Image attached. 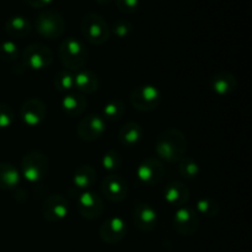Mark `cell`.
<instances>
[{
    "label": "cell",
    "instance_id": "6da1fadb",
    "mask_svg": "<svg viewBox=\"0 0 252 252\" xmlns=\"http://www.w3.org/2000/svg\"><path fill=\"white\" fill-rule=\"evenodd\" d=\"M155 153L160 159L169 164H177L186 157L187 139L182 130L167 128L155 140Z\"/></svg>",
    "mask_w": 252,
    "mask_h": 252
},
{
    "label": "cell",
    "instance_id": "7a4b0ae2",
    "mask_svg": "<svg viewBox=\"0 0 252 252\" xmlns=\"http://www.w3.org/2000/svg\"><path fill=\"white\" fill-rule=\"evenodd\" d=\"M89 52L85 44L78 38L68 37L63 39L58 47V58L64 69L76 73L84 69L88 63Z\"/></svg>",
    "mask_w": 252,
    "mask_h": 252
},
{
    "label": "cell",
    "instance_id": "3957f363",
    "mask_svg": "<svg viewBox=\"0 0 252 252\" xmlns=\"http://www.w3.org/2000/svg\"><path fill=\"white\" fill-rule=\"evenodd\" d=\"M80 30L86 42L95 46H102L111 38L110 25L97 12H88L80 21Z\"/></svg>",
    "mask_w": 252,
    "mask_h": 252
},
{
    "label": "cell",
    "instance_id": "277c9868",
    "mask_svg": "<svg viewBox=\"0 0 252 252\" xmlns=\"http://www.w3.org/2000/svg\"><path fill=\"white\" fill-rule=\"evenodd\" d=\"M49 160L39 150H30L22 157L20 174L30 184H38L48 175Z\"/></svg>",
    "mask_w": 252,
    "mask_h": 252
},
{
    "label": "cell",
    "instance_id": "5b68a950",
    "mask_svg": "<svg viewBox=\"0 0 252 252\" xmlns=\"http://www.w3.org/2000/svg\"><path fill=\"white\" fill-rule=\"evenodd\" d=\"M66 29V22L63 15L57 10H42L34 19V30L46 39L61 38Z\"/></svg>",
    "mask_w": 252,
    "mask_h": 252
},
{
    "label": "cell",
    "instance_id": "8992f818",
    "mask_svg": "<svg viewBox=\"0 0 252 252\" xmlns=\"http://www.w3.org/2000/svg\"><path fill=\"white\" fill-rule=\"evenodd\" d=\"M162 101V94L152 84H142L130 91L129 102L139 112H152L157 110Z\"/></svg>",
    "mask_w": 252,
    "mask_h": 252
},
{
    "label": "cell",
    "instance_id": "52a82bcc",
    "mask_svg": "<svg viewBox=\"0 0 252 252\" xmlns=\"http://www.w3.org/2000/svg\"><path fill=\"white\" fill-rule=\"evenodd\" d=\"M53 52L43 43H31L22 51L21 63L25 69L43 70L53 63Z\"/></svg>",
    "mask_w": 252,
    "mask_h": 252
},
{
    "label": "cell",
    "instance_id": "ba28073f",
    "mask_svg": "<svg viewBox=\"0 0 252 252\" xmlns=\"http://www.w3.org/2000/svg\"><path fill=\"white\" fill-rule=\"evenodd\" d=\"M201 225V217L196 212V209L191 206H184L176 208V212L172 217V229L179 235L189 238L194 235L198 231Z\"/></svg>",
    "mask_w": 252,
    "mask_h": 252
},
{
    "label": "cell",
    "instance_id": "9c48e42d",
    "mask_svg": "<svg viewBox=\"0 0 252 252\" xmlns=\"http://www.w3.org/2000/svg\"><path fill=\"white\" fill-rule=\"evenodd\" d=\"M74 198H75L78 212L83 218L88 219V220L98 219L105 211L102 197L90 189L79 192L76 193V196H74Z\"/></svg>",
    "mask_w": 252,
    "mask_h": 252
},
{
    "label": "cell",
    "instance_id": "30bf717a",
    "mask_svg": "<svg viewBox=\"0 0 252 252\" xmlns=\"http://www.w3.org/2000/svg\"><path fill=\"white\" fill-rule=\"evenodd\" d=\"M106 128V121L102 116L90 113L79 121L76 126V134L83 142L93 143L105 134Z\"/></svg>",
    "mask_w": 252,
    "mask_h": 252
},
{
    "label": "cell",
    "instance_id": "8fae6325",
    "mask_svg": "<svg viewBox=\"0 0 252 252\" xmlns=\"http://www.w3.org/2000/svg\"><path fill=\"white\" fill-rule=\"evenodd\" d=\"M101 193L112 203H121L129 193L127 180L118 174H108L101 184Z\"/></svg>",
    "mask_w": 252,
    "mask_h": 252
},
{
    "label": "cell",
    "instance_id": "7c38bea8",
    "mask_svg": "<svg viewBox=\"0 0 252 252\" xmlns=\"http://www.w3.org/2000/svg\"><path fill=\"white\" fill-rule=\"evenodd\" d=\"M20 118L27 127H38L47 118L46 103L37 97L27 98L20 107Z\"/></svg>",
    "mask_w": 252,
    "mask_h": 252
},
{
    "label": "cell",
    "instance_id": "4fadbf2b",
    "mask_svg": "<svg viewBox=\"0 0 252 252\" xmlns=\"http://www.w3.org/2000/svg\"><path fill=\"white\" fill-rule=\"evenodd\" d=\"M128 233L127 223L121 217H111L101 224L98 229V236L101 241L107 245H117L125 240Z\"/></svg>",
    "mask_w": 252,
    "mask_h": 252
},
{
    "label": "cell",
    "instance_id": "5bb4252c",
    "mask_svg": "<svg viewBox=\"0 0 252 252\" xmlns=\"http://www.w3.org/2000/svg\"><path fill=\"white\" fill-rule=\"evenodd\" d=\"M135 174L140 184L145 186H155L164 179L165 167L159 159L150 157L138 165Z\"/></svg>",
    "mask_w": 252,
    "mask_h": 252
},
{
    "label": "cell",
    "instance_id": "9a60e30c",
    "mask_svg": "<svg viewBox=\"0 0 252 252\" xmlns=\"http://www.w3.org/2000/svg\"><path fill=\"white\" fill-rule=\"evenodd\" d=\"M69 201L61 193L49 194L42 204V216L49 223H58L68 217Z\"/></svg>",
    "mask_w": 252,
    "mask_h": 252
},
{
    "label": "cell",
    "instance_id": "2e32d148",
    "mask_svg": "<svg viewBox=\"0 0 252 252\" xmlns=\"http://www.w3.org/2000/svg\"><path fill=\"white\" fill-rule=\"evenodd\" d=\"M158 212L152 204L147 202H138L133 209V223L138 230L150 233L158 225Z\"/></svg>",
    "mask_w": 252,
    "mask_h": 252
},
{
    "label": "cell",
    "instance_id": "e0dca14e",
    "mask_svg": "<svg viewBox=\"0 0 252 252\" xmlns=\"http://www.w3.org/2000/svg\"><path fill=\"white\" fill-rule=\"evenodd\" d=\"M162 197L166 204L174 208H180L189 203V189L184 182L171 181L164 187Z\"/></svg>",
    "mask_w": 252,
    "mask_h": 252
},
{
    "label": "cell",
    "instance_id": "ac0fdd59",
    "mask_svg": "<svg viewBox=\"0 0 252 252\" xmlns=\"http://www.w3.org/2000/svg\"><path fill=\"white\" fill-rule=\"evenodd\" d=\"M238 79L228 71H219L209 79V88L217 96L225 97L234 94L238 89Z\"/></svg>",
    "mask_w": 252,
    "mask_h": 252
},
{
    "label": "cell",
    "instance_id": "d6986e66",
    "mask_svg": "<svg viewBox=\"0 0 252 252\" xmlns=\"http://www.w3.org/2000/svg\"><path fill=\"white\" fill-rule=\"evenodd\" d=\"M100 88V78L95 71L90 69H81L74 73V89L83 95L96 93Z\"/></svg>",
    "mask_w": 252,
    "mask_h": 252
},
{
    "label": "cell",
    "instance_id": "ffe728a7",
    "mask_svg": "<svg viewBox=\"0 0 252 252\" xmlns=\"http://www.w3.org/2000/svg\"><path fill=\"white\" fill-rule=\"evenodd\" d=\"M144 137V129L138 122L130 121V122L125 123L120 128L117 134V139L121 145L126 148H134L142 142Z\"/></svg>",
    "mask_w": 252,
    "mask_h": 252
},
{
    "label": "cell",
    "instance_id": "44dd1931",
    "mask_svg": "<svg viewBox=\"0 0 252 252\" xmlns=\"http://www.w3.org/2000/svg\"><path fill=\"white\" fill-rule=\"evenodd\" d=\"M61 107L69 117H78L88 108V100L80 93H68L62 98Z\"/></svg>",
    "mask_w": 252,
    "mask_h": 252
},
{
    "label": "cell",
    "instance_id": "7402d4cb",
    "mask_svg": "<svg viewBox=\"0 0 252 252\" xmlns=\"http://www.w3.org/2000/svg\"><path fill=\"white\" fill-rule=\"evenodd\" d=\"M96 180H97V172L91 165H80L74 171L73 187L81 191H88L95 185Z\"/></svg>",
    "mask_w": 252,
    "mask_h": 252
},
{
    "label": "cell",
    "instance_id": "603a6c76",
    "mask_svg": "<svg viewBox=\"0 0 252 252\" xmlns=\"http://www.w3.org/2000/svg\"><path fill=\"white\" fill-rule=\"evenodd\" d=\"M5 31L12 38H24L31 33L32 24L22 15H14L5 22Z\"/></svg>",
    "mask_w": 252,
    "mask_h": 252
},
{
    "label": "cell",
    "instance_id": "cb8c5ba5",
    "mask_svg": "<svg viewBox=\"0 0 252 252\" xmlns=\"http://www.w3.org/2000/svg\"><path fill=\"white\" fill-rule=\"evenodd\" d=\"M21 174L19 169L10 162H0V189L10 191L20 185Z\"/></svg>",
    "mask_w": 252,
    "mask_h": 252
},
{
    "label": "cell",
    "instance_id": "d4e9b609",
    "mask_svg": "<svg viewBox=\"0 0 252 252\" xmlns=\"http://www.w3.org/2000/svg\"><path fill=\"white\" fill-rule=\"evenodd\" d=\"M199 217L204 218H216L220 211V206L218 202L211 197H202L196 202V206L193 207Z\"/></svg>",
    "mask_w": 252,
    "mask_h": 252
},
{
    "label": "cell",
    "instance_id": "484cf974",
    "mask_svg": "<svg viewBox=\"0 0 252 252\" xmlns=\"http://www.w3.org/2000/svg\"><path fill=\"white\" fill-rule=\"evenodd\" d=\"M126 115V105L123 101L118 100V98H113V100L108 101L102 108V117L105 121H120L125 117Z\"/></svg>",
    "mask_w": 252,
    "mask_h": 252
},
{
    "label": "cell",
    "instance_id": "4316f807",
    "mask_svg": "<svg viewBox=\"0 0 252 252\" xmlns=\"http://www.w3.org/2000/svg\"><path fill=\"white\" fill-rule=\"evenodd\" d=\"M179 166H177V170H179L180 176H182L186 180H194L199 176L201 174V167H199V164L194 159L189 157H185L184 159L180 160Z\"/></svg>",
    "mask_w": 252,
    "mask_h": 252
},
{
    "label": "cell",
    "instance_id": "83f0119b",
    "mask_svg": "<svg viewBox=\"0 0 252 252\" xmlns=\"http://www.w3.org/2000/svg\"><path fill=\"white\" fill-rule=\"evenodd\" d=\"M54 88L59 93H71L74 89V73L62 69L54 76Z\"/></svg>",
    "mask_w": 252,
    "mask_h": 252
},
{
    "label": "cell",
    "instance_id": "f1b7e54d",
    "mask_svg": "<svg viewBox=\"0 0 252 252\" xmlns=\"http://www.w3.org/2000/svg\"><path fill=\"white\" fill-rule=\"evenodd\" d=\"M101 165L110 174H116L122 166V157L116 149H110L102 155Z\"/></svg>",
    "mask_w": 252,
    "mask_h": 252
},
{
    "label": "cell",
    "instance_id": "f546056e",
    "mask_svg": "<svg viewBox=\"0 0 252 252\" xmlns=\"http://www.w3.org/2000/svg\"><path fill=\"white\" fill-rule=\"evenodd\" d=\"M111 34H115L117 38L125 39L129 37L133 32L132 22L126 19H117L113 21L112 26H110Z\"/></svg>",
    "mask_w": 252,
    "mask_h": 252
},
{
    "label": "cell",
    "instance_id": "4dcf8cb0",
    "mask_svg": "<svg viewBox=\"0 0 252 252\" xmlns=\"http://www.w3.org/2000/svg\"><path fill=\"white\" fill-rule=\"evenodd\" d=\"M20 57V51L14 41H4L0 44V59L4 62H15Z\"/></svg>",
    "mask_w": 252,
    "mask_h": 252
},
{
    "label": "cell",
    "instance_id": "1f68e13d",
    "mask_svg": "<svg viewBox=\"0 0 252 252\" xmlns=\"http://www.w3.org/2000/svg\"><path fill=\"white\" fill-rule=\"evenodd\" d=\"M15 121V113L12 108L6 103L0 102V129L11 127Z\"/></svg>",
    "mask_w": 252,
    "mask_h": 252
},
{
    "label": "cell",
    "instance_id": "d6a6232c",
    "mask_svg": "<svg viewBox=\"0 0 252 252\" xmlns=\"http://www.w3.org/2000/svg\"><path fill=\"white\" fill-rule=\"evenodd\" d=\"M116 7L127 15L135 14L140 7V0H115Z\"/></svg>",
    "mask_w": 252,
    "mask_h": 252
},
{
    "label": "cell",
    "instance_id": "836d02e7",
    "mask_svg": "<svg viewBox=\"0 0 252 252\" xmlns=\"http://www.w3.org/2000/svg\"><path fill=\"white\" fill-rule=\"evenodd\" d=\"M29 6L34 7V9H43V7L51 5L54 0H24Z\"/></svg>",
    "mask_w": 252,
    "mask_h": 252
},
{
    "label": "cell",
    "instance_id": "e575fe53",
    "mask_svg": "<svg viewBox=\"0 0 252 252\" xmlns=\"http://www.w3.org/2000/svg\"><path fill=\"white\" fill-rule=\"evenodd\" d=\"M98 5H108L112 0H95Z\"/></svg>",
    "mask_w": 252,
    "mask_h": 252
}]
</instances>
